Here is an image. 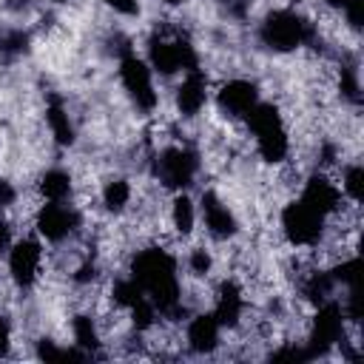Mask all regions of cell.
<instances>
[{
	"mask_svg": "<svg viewBox=\"0 0 364 364\" xmlns=\"http://www.w3.org/2000/svg\"><path fill=\"white\" fill-rule=\"evenodd\" d=\"M131 279L142 287L151 299L156 313L173 316L179 313V279H176V259L162 247H148L134 256Z\"/></svg>",
	"mask_w": 364,
	"mask_h": 364,
	"instance_id": "1",
	"label": "cell"
},
{
	"mask_svg": "<svg viewBox=\"0 0 364 364\" xmlns=\"http://www.w3.org/2000/svg\"><path fill=\"white\" fill-rule=\"evenodd\" d=\"M247 128L250 134L256 136V148L262 154V159L267 162H282L287 156V131H284V122H282V114L270 105V102H256L247 114Z\"/></svg>",
	"mask_w": 364,
	"mask_h": 364,
	"instance_id": "2",
	"label": "cell"
},
{
	"mask_svg": "<svg viewBox=\"0 0 364 364\" xmlns=\"http://www.w3.org/2000/svg\"><path fill=\"white\" fill-rule=\"evenodd\" d=\"M259 37L273 51H293V48L304 46L313 37V28L293 9H276L264 17V23L259 28Z\"/></svg>",
	"mask_w": 364,
	"mask_h": 364,
	"instance_id": "3",
	"label": "cell"
},
{
	"mask_svg": "<svg viewBox=\"0 0 364 364\" xmlns=\"http://www.w3.org/2000/svg\"><path fill=\"white\" fill-rule=\"evenodd\" d=\"M324 222L327 216L318 213L316 208H310L301 196L296 202H290L284 210H282V228H284V236L296 245V247H310L321 239L324 233Z\"/></svg>",
	"mask_w": 364,
	"mask_h": 364,
	"instance_id": "4",
	"label": "cell"
},
{
	"mask_svg": "<svg viewBox=\"0 0 364 364\" xmlns=\"http://www.w3.org/2000/svg\"><path fill=\"white\" fill-rule=\"evenodd\" d=\"M344 338V307L338 301H324L318 304V313L313 318V330H310V344H307V358L324 355L330 347H336Z\"/></svg>",
	"mask_w": 364,
	"mask_h": 364,
	"instance_id": "5",
	"label": "cell"
},
{
	"mask_svg": "<svg viewBox=\"0 0 364 364\" xmlns=\"http://www.w3.org/2000/svg\"><path fill=\"white\" fill-rule=\"evenodd\" d=\"M119 80L128 91V97L134 100L136 108L151 111L156 105V91H154V80H151V65L134 54H125L119 63Z\"/></svg>",
	"mask_w": 364,
	"mask_h": 364,
	"instance_id": "6",
	"label": "cell"
},
{
	"mask_svg": "<svg viewBox=\"0 0 364 364\" xmlns=\"http://www.w3.org/2000/svg\"><path fill=\"white\" fill-rule=\"evenodd\" d=\"M196 168H199V159L188 148H168L156 159V176L171 191H185L193 182Z\"/></svg>",
	"mask_w": 364,
	"mask_h": 364,
	"instance_id": "7",
	"label": "cell"
},
{
	"mask_svg": "<svg viewBox=\"0 0 364 364\" xmlns=\"http://www.w3.org/2000/svg\"><path fill=\"white\" fill-rule=\"evenodd\" d=\"M148 65L159 74H176V71H193L196 54L182 40H151L148 46Z\"/></svg>",
	"mask_w": 364,
	"mask_h": 364,
	"instance_id": "8",
	"label": "cell"
},
{
	"mask_svg": "<svg viewBox=\"0 0 364 364\" xmlns=\"http://www.w3.org/2000/svg\"><path fill=\"white\" fill-rule=\"evenodd\" d=\"M40 262H43V250H40V242L34 239H23L9 247V273L17 287H31L37 282Z\"/></svg>",
	"mask_w": 364,
	"mask_h": 364,
	"instance_id": "9",
	"label": "cell"
},
{
	"mask_svg": "<svg viewBox=\"0 0 364 364\" xmlns=\"http://www.w3.org/2000/svg\"><path fill=\"white\" fill-rule=\"evenodd\" d=\"M77 225H80L77 210L63 202H48L37 210V230L48 242H63Z\"/></svg>",
	"mask_w": 364,
	"mask_h": 364,
	"instance_id": "10",
	"label": "cell"
},
{
	"mask_svg": "<svg viewBox=\"0 0 364 364\" xmlns=\"http://www.w3.org/2000/svg\"><path fill=\"white\" fill-rule=\"evenodd\" d=\"M256 102H259V91L247 80H230L216 94V105L228 117H245Z\"/></svg>",
	"mask_w": 364,
	"mask_h": 364,
	"instance_id": "11",
	"label": "cell"
},
{
	"mask_svg": "<svg viewBox=\"0 0 364 364\" xmlns=\"http://www.w3.org/2000/svg\"><path fill=\"white\" fill-rule=\"evenodd\" d=\"M301 199L316 208L318 213L330 216L341 208V188L336 182H330L324 173H313L307 182H304V191H301Z\"/></svg>",
	"mask_w": 364,
	"mask_h": 364,
	"instance_id": "12",
	"label": "cell"
},
{
	"mask_svg": "<svg viewBox=\"0 0 364 364\" xmlns=\"http://www.w3.org/2000/svg\"><path fill=\"white\" fill-rule=\"evenodd\" d=\"M202 216H205V225L208 230L216 236V239H228L236 233V219L233 213L228 210V205L216 196V193H202Z\"/></svg>",
	"mask_w": 364,
	"mask_h": 364,
	"instance_id": "13",
	"label": "cell"
},
{
	"mask_svg": "<svg viewBox=\"0 0 364 364\" xmlns=\"http://www.w3.org/2000/svg\"><path fill=\"white\" fill-rule=\"evenodd\" d=\"M219 330L222 324L216 321L213 313H199L188 321V347L193 353H213L219 344Z\"/></svg>",
	"mask_w": 364,
	"mask_h": 364,
	"instance_id": "14",
	"label": "cell"
},
{
	"mask_svg": "<svg viewBox=\"0 0 364 364\" xmlns=\"http://www.w3.org/2000/svg\"><path fill=\"white\" fill-rule=\"evenodd\" d=\"M205 100H208V80L199 74V68H193V71H188V77L176 88V108L185 117H193L202 111Z\"/></svg>",
	"mask_w": 364,
	"mask_h": 364,
	"instance_id": "15",
	"label": "cell"
},
{
	"mask_svg": "<svg viewBox=\"0 0 364 364\" xmlns=\"http://www.w3.org/2000/svg\"><path fill=\"white\" fill-rule=\"evenodd\" d=\"M242 310H245V299H242V290L236 282H225L219 287V296H216V307H213V316L222 327H236L239 318H242Z\"/></svg>",
	"mask_w": 364,
	"mask_h": 364,
	"instance_id": "16",
	"label": "cell"
},
{
	"mask_svg": "<svg viewBox=\"0 0 364 364\" xmlns=\"http://www.w3.org/2000/svg\"><path fill=\"white\" fill-rule=\"evenodd\" d=\"M40 191H43V196L48 202H65L68 193H71V176L65 171H60V168H51V171L43 173Z\"/></svg>",
	"mask_w": 364,
	"mask_h": 364,
	"instance_id": "17",
	"label": "cell"
},
{
	"mask_svg": "<svg viewBox=\"0 0 364 364\" xmlns=\"http://www.w3.org/2000/svg\"><path fill=\"white\" fill-rule=\"evenodd\" d=\"M46 119H48V128H51V134H54V139L60 145H71L74 142V125H71V119H68V114H65V108L60 102L48 105Z\"/></svg>",
	"mask_w": 364,
	"mask_h": 364,
	"instance_id": "18",
	"label": "cell"
},
{
	"mask_svg": "<svg viewBox=\"0 0 364 364\" xmlns=\"http://www.w3.org/2000/svg\"><path fill=\"white\" fill-rule=\"evenodd\" d=\"M171 219H173V228H176L182 236L193 230V222H196V210H193V202H191L185 193H179V196L173 199V208H171Z\"/></svg>",
	"mask_w": 364,
	"mask_h": 364,
	"instance_id": "19",
	"label": "cell"
},
{
	"mask_svg": "<svg viewBox=\"0 0 364 364\" xmlns=\"http://www.w3.org/2000/svg\"><path fill=\"white\" fill-rule=\"evenodd\" d=\"M71 333H74V344L80 347V350H97L100 347V336H97V327H94V321L88 318V316H77L74 321H71Z\"/></svg>",
	"mask_w": 364,
	"mask_h": 364,
	"instance_id": "20",
	"label": "cell"
},
{
	"mask_svg": "<svg viewBox=\"0 0 364 364\" xmlns=\"http://www.w3.org/2000/svg\"><path fill=\"white\" fill-rule=\"evenodd\" d=\"M128 199H131V185L125 182V179H114V182H108L105 185V191H102V202H105V208L108 210H122L125 205H128Z\"/></svg>",
	"mask_w": 364,
	"mask_h": 364,
	"instance_id": "21",
	"label": "cell"
},
{
	"mask_svg": "<svg viewBox=\"0 0 364 364\" xmlns=\"http://www.w3.org/2000/svg\"><path fill=\"white\" fill-rule=\"evenodd\" d=\"M341 193H347L355 205L361 202V193H364V168H361L358 162L344 168V176H341Z\"/></svg>",
	"mask_w": 364,
	"mask_h": 364,
	"instance_id": "22",
	"label": "cell"
},
{
	"mask_svg": "<svg viewBox=\"0 0 364 364\" xmlns=\"http://www.w3.org/2000/svg\"><path fill=\"white\" fill-rule=\"evenodd\" d=\"M145 299V293H142V287L128 276V279H119L117 284H114V301L117 304H122V307H134L136 301H142Z\"/></svg>",
	"mask_w": 364,
	"mask_h": 364,
	"instance_id": "23",
	"label": "cell"
},
{
	"mask_svg": "<svg viewBox=\"0 0 364 364\" xmlns=\"http://www.w3.org/2000/svg\"><path fill=\"white\" fill-rule=\"evenodd\" d=\"M26 46H28L26 31H6L0 37V51H6V54H20V51H26Z\"/></svg>",
	"mask_w": 364,
	"mask_h": 364,
	"instance_id": "24",
	"label": "cell"
},
{
	"mask_svg": "<svg viewBox=\"0 0 364 364\" xmlns=\"http://www.w3.org/2000/svg\"><path fill=\"white\" fill-rule=\"evenodd\" d=\"M344 14H347L350 28L361 31V26H364V0H350V3L344 6Z\"/></svg>",
	"mask_w": 364,
	"mask_h": 364,
	"instance_id": "25",
	"label": "cell"
},
{
	"mask_svg": "<svg viewBox=\"0 0 364 364\" xmlns=\"http://www.w3.org/2000/svg\"><path fill=\"white\" fill-rule=\"evenodd\" d=\"M188 264H191V273H196V276H205V273L210 270V256H208V250H202V247L191 250V259H188Z\"/></svg>",
	"mask_w": 364,
	"mask_h": 364,
	"instance_id": "26",
	"label": "cell"
},
{
	"mask_svg": "<svg viewBox=\"0 0 364 364\" xmlns=\"http://www.w3.org/2000/svg\"><path fill=\"white\" fill-rule=\"evenodd\" d=\"M102 3H105L108 9H114L117 14H128V17L139 11V3H136V0H102Z\"/></svg>",
	"mask_w": 364,
	"mask_h": 364,
	"instance_id": "27",
	"label": "cell"
},
{
	"mask_svg": "<svg viewBox=\"0 0 364 364\" xmlns=\"http://www.w3.org/2000/svg\"><path fill=\"white\" fill-rule=\"evenodd\" d=\"M14 196H17V191L11 188V182L0 179V208H9L14 202Z\"/></svg>",
	"mask_w": 364,
	"mask_h": 364,
	"instance_id": "28",
	"label": "cell"
},
{
	"mask_svg": "<svg viewBox=\"0 0 364 364\" xmlns=\"http://www.w3.org/2000/svg\"><path fill=\"white\" fill-rule=\"evenodd\" d=\"M9 247H11V228L9 222L0 219V253H9Z\"/></svg>",
	"mask_w": 364,
	"mask_h": 364,
	"instance_id": "29",
	"label": "cell"
},
{
	"mask_svg": "<svg viewBox=\"0 0 364 364\" xmlns=\"http://www.w3.org/2000/svg\"><path fill=\"white\" fill-rule=\"evenodd\" d=\"M9 341H11V327H9V321H6V318H0V355H6Z\"/></svg>",
	"mask_w": 364,
	"mask_h": 364,
	"instance_id": "30",
	"label": "cell"
},
{
	"mask_svg": "<svg viewBox=\"0 0 364 364\" xmlns=\"http://www.w3.org/2000/svg\"><path fill=\"white\" fill-rule=\"evenodd\" d=\"M324 3H327L330 9H341V11H344V6H347L350 0H324Z\"/></svg>",
	"mask_w": 364,
	"mask_h": 364,
	"instance_id": "31",
	"label": "cell"
},
{
	"mask_svg": "<svg viewBox=\"0 0 364 364\" xmlns=\"http://www.w3.org/2000/svg\"><path fill=\"white\" fill-rule=\"evenodd\" d=\"M165 3H173L176 6V3H185V0H165Z\"/></svg>",
	"mask_w": 364,
	"mask_h": 364,
	"instance_id": "32",
	"label": "cell"
},
{
	"mask_svg": "<svg viewBox=\"0 0 364 364\" xmlns=\"http://www.w3.org/2000/svg\"><path fill=\"white\" fill-rule=\"evenodd\" d=\"M54 3H63V0H54Z\"/></svg>",
	"mask_w": 364,
	"mask_h": 364,
	"instance_id": "33",
	"label": "cell"
}]
</instances>
